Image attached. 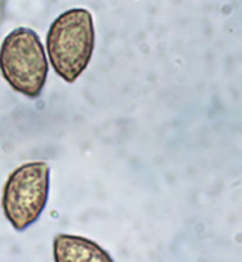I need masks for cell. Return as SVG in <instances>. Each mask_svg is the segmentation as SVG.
Segmentation results:
<instances>
[{
    "label": "cell",
    "mask_w": 242,
    "mask_h": 262,
    "mask_svg": "<svg viewBox=\"0 0 242 262\" xmlns=\"http://www.w3.org/2000/svg\"><path fill=\"white\" fill-rule=\"evenodd\" d=\"M45 47L50 66L67 83H73L86 70L95 47L92 14L75 8L62 12L50 25Z\"/></svg>",
    "instance_id": "obj_1"
},
{
    "label": "cell",
    "mask_w": 242,
    "mask_h": 262,
    "mask_svg": "<svg viewBox=\"0 0 242 262\" xmlns=\"http://www.w3.org/2000/svg\"><path fill=\"white\" fill-rule=\"evenodd\" d=\"M0 73L14 91L29 99L40 97L49 75V62L40 35L34 29L21 26L3 38Z\"/></svg>",
    "instance_id": "obj_2"
},
{
    "label": "cell",
    "mask_w": 242,
    "mask_h": 262,
    "mask_svg": "<svg viewBox=\"0 0 242 262\" xmlns=\"http://www.w3.org/2000/svg\"><path fill=\"white\" fill-rule=\"evenodd\" d=\"M50 192V167L47 162H26L6 179L2 209L11 226L23 232L40 220Z\"/></svg>",
    "instance_id": "obj_3"
},
{
    "label": "cell",
    "mask_w": 242,
    "mask_h": 262,
    "mask_svg": "<svg viewBox=\"0 0 242 262\" xmlns=\"http://www.w3.org/2000/svg\"><path fill=\"white\" fill-rule=\"evenodd\" d=\"M55 262H115L95 241L81 235L58 233L53 238Z\"/></svg>",
    "instance_id": "obj_4"
}]
</instances>
